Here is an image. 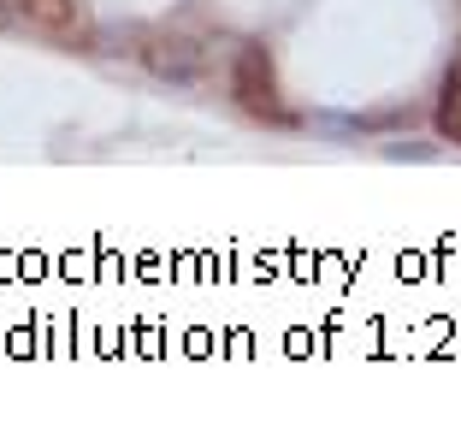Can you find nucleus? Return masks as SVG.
Returning a JSON list of instances; mask_svg holds the SVG:
<instances>
[{"instance_id":"1","label":"nucleus","mask_w":461,"mask_h":438,"mask_svg":"<svg viewBox=\"0 0 461 438\" xmlns=\"http://www.w3.org/2000/svg\"><path fill=\"white\" fill-rule=\"evenodd\" d=\"M230 96H237V107H243L249 119L296 124V113L278 101V78H272L267 48H255V41H243V48H237V59H230Z\"/></svg>"},{"instance_id":"2","label":"nucleus","mask_w":461,"mask_h":438,"mask_svg":"<svg viewBox=\"0 0 461 438\" xmlns=\"http://www.w3.org/2000/svg\"><path fill=\"white\" fill-rule=\"evenodd\" d=\"M149 66L172 83H195L202 78V48L195 41H149Z\"/></svg>"},{"instance_id":"3","label":"nucleus","mask_w":461,"mask_h":438,"mask_svg":"<svg viewBox=\"0 0 461 438\" xmlns=\"http://www.w3.org/2000/svg\"><path fill=\"white\" fill-rule=\"evenodd\" d=\"M18 13H24L30 24L54 30V36H71V30H77V13H71V0H18Z\"/></svg>"},{"instance_id":"4","label":"nucleus","mask_w":461,"mask_h":438,"mask_svg":"<svg viewBox=\"0 0 461 438\" xmlns=\"http://www.w3.org/2000/svg\"><path fill=\"white\" fill-rule=\"evenodd\" d=\"M438 131L449 142H461V66L444 78V96H438Z\"/></svg>"},{"instance_id":"5","label":"nucleus","mask_w":461,"mask_h":438,"mask_svg":"<svg viewBox=\"0 0 461 438\" xmlns=\"http://www.w3.org/2000/svg\"><path fill=\"white\" fill-rule=\"evenodd\" d=\"M6 18H13V6H6V0H0V24H6Z\"/></svg>"}]
</instances>
